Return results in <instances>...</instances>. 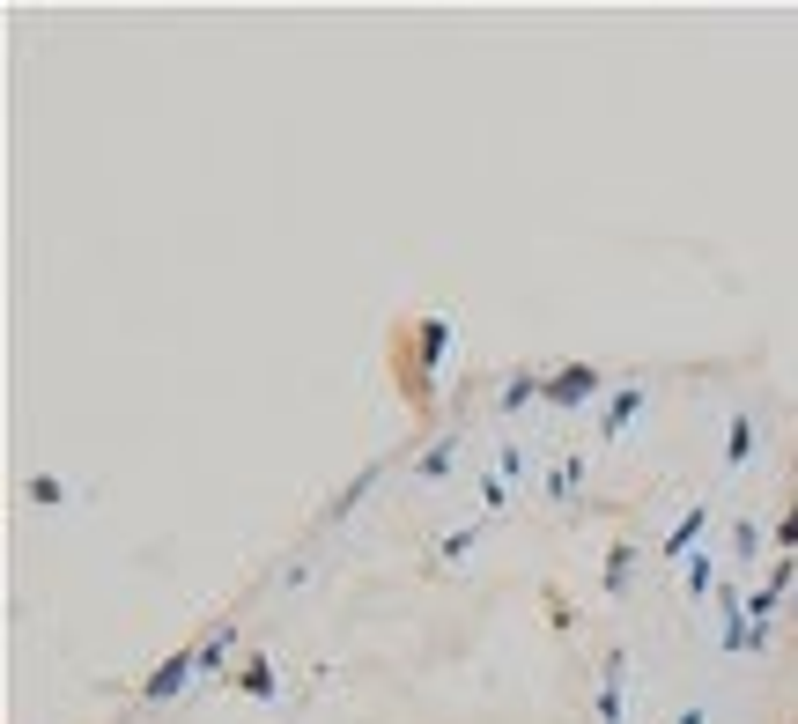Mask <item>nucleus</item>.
<instances>
[{
	"label": "nucleus",
	"instance_id": "13",
	"mask_svg": "<svg viewBox=\"0 0 798 724\" xmlns=\"http://www.w3.org/2000/svg\"><path fill=\"white\" fill-rule=\"evenodd\" d=\"M230 651H237V628H230V621H222V628H215V636H200V673H207V680H215V673H222V665H230Z\"/></svg>",
	"mask_w": 798,
	"mask_h": 724
},
{
	"label": "nucleus",
	"instance_id": "19",
	"mask_svg": "<svg viewBox=\"0 0 798 724\" xmlns=\"http://www.w3.org/2000/svg\"><path fill=\"white\" fill-rule=\"evenodd\" d=\"M732 547H739V562H754V547H762V525L739 518V525H732Z\"/></svg>",
	"mask_w": 798,
	"mask_h": 724
},
{
	"label": "nucleus",
	"instance_id": "17",
	"mask_svg": "<svg viewBox=\"0 0 798 724\" xmlns=\"http://www.w3.org/2000/svg\"><path fill=\"white\" fill-rule=\"evenodd\" d=\"M710 584H717V562L710 555H688V599H710Z\"/></svg>",
	"mask_w": 798,
	"mask_h": 724
},
{
	"label": "nucleus",
	"instance_id": "4",
	"mask_svg": "<svg viewBox=\"0 0 798 724\" xmlns=\"http://www.w3.org/2000/svg\"><path fill=\"white\" fill-rule=\"evenodd\" d=\"M717 614H725V636H717V643H725L732 658H739V651H762V643H769V628H762V621L739 614V592H732V584H717Z\"/></svg>",
	"mask_w": 798,
	"mask_h": 724
},
{
	"label": "nucleus",
	"instance_id": "2",
	"mask_svg": "<svg viewBox=\"0 0 798 724\" xmlns=\"http://www.w3.org/2000/svg\"><path fill=\"white\" fill-rule=\"evenodd\" d=\"M444 355H451V318H422L414 326V407L429 399V377L444 370Z\"/></svg>",
	"mask_w": 798,
	"mask_h": 724
},
{
	"label": "nucleus",
	"instance_id": "1",
	"mask_svg": "<svg viewBox=\"0 0 798 724\" xmlns=\"http://www.w3.org/2000/svg\"><path fill=\"white\" fill-rule=\"evenodd\" d=\"M599 385H606V377H599V362H562V370L555 377H547V407H562V414H577V407H592V399H599Z\"/></svg>",
	"mask_w": 798,
	"mask_h": 724
},
{
	"label": "nucleus",
	"instance_id": "12",
	"mask_svg": "<svg viewBox=\"0 0 798 724\" xmlns=\"http://www.w3.org/2000/svg\"><path fill=\"white\" fill-rule=\"evenodd\" d=\"M237 695H252V702L274 695V658H266V651H252V658L237 665Z\"/></svg>",
	"mask_w": 798,
	"mask_h": 724
},
{
	"label": "nucleus",
	"instance_id": "5",
	"mask_svg": "<svg viewBox=\"0 0 798 724\" xmlns=\"http://www.w3.org/2000/svg\"><path fill=\"white\" fill-rule=\"evenodd\" d=\"M377 481H385V459H370V466H355V473H348V488H340V495H333V503H326V525H348V518H355V503H363V495H370Z\"/></svg>",
	"mask_w": 798,
	"mask_h": 724
},
{
	"label": "nucleus",
	"instance_id": "18",
	"mask_svg": "<svg viewBox=\"0 0 798 724\" xmlns=\"http://www.w3.org/2000/svg\"><path fill=\"white\" fill-rule=\"evenodd\" d=\"M577 481H584V459H562L547 473V495H577Z\"/></svg>",
	"mask_w": 798,
	"mask_h": 724
},
{
	"label": "nucleus",
	"instance_id": "10",
	"mask_svg": "<svg viewBox=\"0 0 798 724\" xmlns=\"http://www.w3.org/2000/svg\"><path fill=\"white\" fill-rule=\"evenodd\" d=\"M702 525H710V510H695V503L680 510V518L665 525V562H680V555H688V547L702 540Z\"/></svg>",
	"mask_w": 798,
	"mask_h": 724
},
{
	"label": "nucleus",
	"instance_id": "23",
	"mask_svg": "<svg viewBox=\"0 0 798 724\" xmlns=\"http://www.w3.org/2000/svg\"><path fill=\"white\" fill-rule=\"evenodd\" d=\"M673 724H710V710H702V702H688V710H680Z\"/></svg>",
	"mask_w": 798,
	"mask_h": 724
},
{
	"label": "nucleus",
	"instance_id": "7",
	"mask_svg": "<svg viewBox=\"0 0 798 724\" xmlns=\"http://www.w3.org/2000/svg\"><path fill=\"white\" fill-rule=\"evenodd\" d=\"M791 592H798V562L784 555V562H776L769 577H762V592H754V621H769V614H776V606H784Z\"/></svg>",
	"mask_w": 798,
	"mask_h": 724
},
{
	"label": "nucleus",
	"instance_id": "3",
	"mask_svg": "<svg viewBox=\"0 0 798 724\" xmlns=\"http://www.w3.org/2000/svg\"><path fill=\"white\" fill-rule=\"evenodd\" d=\"M193 680H200V643H185V651H170L156 673L141 680V702H178Z\"/></svg>",
	"mask_w": 798,
	"mask_h": 724
},
{
	"label": "nucleus",
	"instance_id": "11",
	"mask_svg": "<svg viewBox=\"0 0 798 724\" xmlns=\"http://www.w3.org/2000/svg\"><path fill=\"white\" fill-rule=\"evenodd\" d=\"M540 392H547V377H540V370H510V377H503V392H496V407H503V414H518V407H532Z\"/></svg>",
	"mask_w": 798,
	"mask_h": 724
},
{
	"label": "nucleus",
	"instance_id": "6",
	"mask_svg": "<svg viewBox=\"0 0 798 724\" xmlns=\"http://www.w3.org/2000/svg\"><path fill=\"white\" fill-rule=\"evenodd\" d=\"M621 673H629V658H621V651H606V658H599V695H592L599 724H621Z\"/></svg>",
	"mask_w": 798,
	"mask_h": 724
},
{
	"label": "nucleus",
	"instance_id": "15",
	"mask_svg": "<svg viewBox=\"0 0 798 724\" xmlns=\"http://www.w3.org/2000/svg\"><path fill=\"white\" fill-rule=\"evenodd\" d=\"M629 577H636V555L629 547H606V592H629Z\"/></svg>",
	"mask_w": 798,
	"mask_h": 724
},
{
	"label": "nucleus",
	"instance_id": "8",
	"mask_svg": "<svg viewBox=\"0 0 798 724\" xmlns=\"http://www.w3.org/2000/svg\"><path fill=\"white\" fill-rule=\"evenodd\" d=\"M636 414H643V385H636V377H629V385H621L614 399H606V414H599V436H606V444H614V436H621V429H629V422H636Z\"/></svg>",
	"mask_w": 798,
	"mask_h": 724
},
{
	"label": "nucleus",
	"instance_id": "24",
	"mask_svg": "<svg viewBox=\"0 0 798 724\" xmlns=\"http://www.w3.org/2000/svg\"><path fill=\"white\" fill-rule=\"evenodd\" d=\"M791 628H798V592H791Z\"/></svg>",
	"mask_w": 798,
	"mask_h": 724
},
{
	"label": "nucleus",
	"instance_id": "14",
	"mask_svg": "<svg viewBox=\"0 0 798 724\" xmlns=\"http://www.w3.org/2000/svg\"><path fill=\"white\" fill-rule=\"evenodd\" d=\"M451 459H459V444H451V436H436V444L422 451V459H414V473H422V481H444V473H451Z\"/></svg>",
	"mask_w": 798,
	"mask_h": 724
},
{
	"label": "nucleus",
	"instance_id": "20",
	"mask_svg": "<svg viewBox=\"0 0 798 724\" xmlns=\"http://www.w3.org/2000/svg\"><path fill=\"white\" fill-rule=\"evenodd\" d=\"M473 540H481V525H459V532H451V540H444V562H459V555H466Z\"/></svg>",
	"mask_w": 798,
	"mask_h": 724
},
{
	"label": "nucleus",
	"instance_id": "9",
	"mask_svg": "<svg viewBox=\"0 0 798 724\" xmlns=\"http://www.w3.org/2000/svg\"><path fill=\"white\" fill-rule=\"evenodd\" d=\"M754 451H762V429H754V414L739 407L725 422V466H754Z\"/></svg>",
	"mask_w": 798,
	"mask_h": 724
},
{
	"label": "nucleus",
	"instance_id": "21",
	"mask_svg": "<svg viewBox=\"0 0 798 724\" xmlns=\"http://www.w3.org/2000/svg\"><path fill=\"white\" fill-rule=\"evenodd\" d=\"M518 473H525V451H518V444H510V451H503V459H496V481H518Z\"/></svg>",
	"mask_w": 798,
	"mask_h": 724
},
{
	"label": "nucleus",
	"instance_id": "16",
	"mask_svg": "<svg viewBox=\"0 0 798 724\" xmlns=\"http://www.w3.org/2000/svg\"><path fill=\"white\" fill-rule=\"evenodd\" d=\"M30 503L60 510V503H67V481H60V473H30Z\"/></svg>",
	"mask_w": 798,
	"mask_h": 724
},
{
	"label": "nucleus",
	"instance_id": "22",
	"mask_svg": "<svg viewBox=\"0 0 798 724\" xmlns=\"http://www.w3.org/2000/svg\"><path fill=\"white\" fill-rule=\"evenodd\" d=\"M776 540H784V547H798V510H791L784 525H776Z\"/></svg>",
	"mask_w": 798,
	"mask_h": 724
}]
</instances>
